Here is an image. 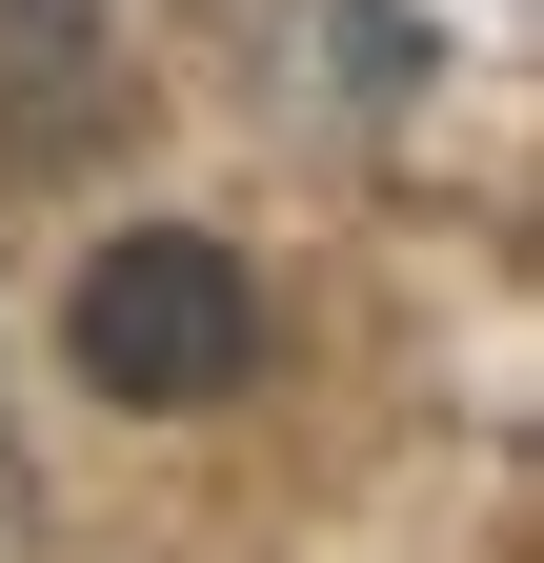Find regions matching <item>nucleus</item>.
I'll use <instances>...</instances> for the list:
<instances>
[{"instance_id": "1", "label": "nucleus", "mask_w": 544, "mask_h": 563, "mask_svg": "<svg viewBox=\"0 0 544 563\" xmlns=\"http://www.w3.org/2000/svg\"><path fill=\"white\" fill-rule=\"evenodd\" d=\"M81 383L101 402H242L262 383V282H242V242H202V222L101 242L81 262Z\"/></svg>"}, {"instance_id": "2", "label": "nucleus", "mask_w": 544, "mask_h": 563, "mask_svg": "<svg viewBox=\"0 0 544 563\" xmlns=\"http://www.w3.org/2000/svg\"><path fill=\"white\" fill-rule=\"evenodd\" d=\"M121 141V41L81 0H0V181H61Z\"/></svg>"}, {"instance_id": "3", "label": "nucleus", "mask_w": 544, "mask_h": 563, "mask_svg": "<svg viewBox=\"0 0 544 563\" xmlns=\"http://www.w3.org/2000/svg\"><path fill=\"white\" fill-rule=\"evenodd\" d=\"M222 21H262V0H222Z\"/></svg>"}]
</instances>
